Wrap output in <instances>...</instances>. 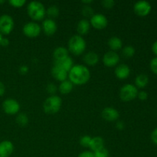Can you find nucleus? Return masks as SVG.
I'll return each instance as SVG.
<instances>
[{"label":"nucleus","mask_w":157,"mask_h":157,"mask_svg":"<svg viewBox=\"0 0 157 157\" xmlns=\"http://www.w3.org/2000/svg\"><path fill=\"white\" fill-rule=\"evenodd\" d=\"M81 12H82V15L86 18V19H87V18H90L94 15V11L93 8L90 6H83Z\"/></svg>","instance_id":"nucleus-28"},{"label":"nucleus","mask_w":157,"mask_h":157,"mask_svg":"<svg viewBox=\"0 0 157 157\" xmlns=\"http://www.w3.org/2000/svg\"><path fill=\"white\" fill-rule=\"evenodd\" d=\"M69 81L73 84L82 85L90 80V71L84 64H75L68 72Z\"/></svg>","instance_id":"nucleus-1"},{"label":"nucleus","mask_w":157,"mask_h":157,"mask_svg":"<svg viewBox=\"0 0 157 157\" xmlns=\"http://www.w3.org/2000/svg\"><path fill=\"white\" fill-rule=\"evenodd\" d=\"M91 138V136H88V135H84V136H81V139H80V144H81L83 147L89 148Z\"/></svg>","instance_id":"nucleus-29"},{"label":"nucleus","mask_w":157,"mask_h":157,"mask_svg":"<svg viewBox=\"0 0 157 157\" xmlns=\"http://www.w3.org/2000/svg\"><path fill=\"white\" fill-rule=\"evenodd\" d=\"M120 61V56L117 52L108 51L103 56V62L107 67H112L116 66Z\"/></svg>","instance_id":"nucleus-11"},{"label":"nucleus","mask_w":157,"mask_h":157,"mask_svg":"<svg viewBox=\"0 0 157 157\" xmlns=\"http://www.w3.org/2000/svg\"><path fill=\"white\" fill-rule=\"evenodd\" d=\"M152 51H153L155 55H157V41H155L153 45H152Z\"/></svg>","instance_id":"nucleus-42"},{"label":"nucleus","mask_w":157,"mask_h":157,"mask_svg":"<svg viewBox=\"0 0 157 157\" xmlns=\"http://www.w3.org/2000/svg\"><path fill=\"white\" fill-rule=\"evenodd\" d=\"M90 25L96 29H104L108 25V19L104 15L101 13H94L90 18Z\"/></svg>","instance_id":"nucleus-10"},{"label":"nucleus","mask_w":157,"mask_h":157,"mask_svg":"<svg viewBox=\"0 0 157 157\" xmlns=\"http://www.w3.org/2000/svg\"><path fill=\"white\" fill-rule=\"evenodd\" d=\"M137 98H139L140 101H146L148 98V94L145 91V90H141V91L138 92Z\"/></svg>","instance_id":"nucleus-35"},{"label":"nucleus","mask_w":157,"mask_h":157,"mask_svg":"<svg viewBox=\"0 0 157 157\" xmlns=\"http://www.w3.org/2000/svg\"><path fill=\"white\" fill-rule=\"evenodd\" d=\"M22 32L28 38H34L38 37L41 32V27L35 21H29L22 28Z\"/></svg>","instance_id":"nucleus-7"},{"label":"nucleus","mask_w":157,"mask_h":157,"mask_svg":"<svg viewBox=\"0 0 157 157\" xmlns=\"http://www.w3.org/2000/svg\"><path fill=\"white\" fill-rule=\"evenodd\" d=\"M138 88L132 84H126L120 90V98L123 101H131L137 97Z\"/></svg>","instance_id":"nucleus-5"},{"label":"nucleus","mask_w":157,"mask_h":157,"mask_svg":"<svg viewBox=\"0 0 157 157\" xmlns=\"http://www.w3.org/2000/svg\"><path fill=\"white\" fill-rule=\"evenodd\" d=\"M54 64L60 66V67H62L63 69H64L66 71L69 72V71H70L71 69V67L74 66V61L73 59H72L70 56H68L67 57V58H64V59L61 60V61H55Z\"/></svg>","instance_id":"nucleus-22"},{"label":"nucleus","mask_w":157,"mask_h":157,"mask_svg":"<svg viewBox=\"0 0 157 157\" xmlns=\"http://www.w3.org/2000/svg\"><path fill=\"white\" fill-rule=\"evenodd\" d=\"M27 12L31 18L34 21L44 19L46 15V9L44 4L38 1H32L28 4Z\"/></svg>","instance_id":"nucleus-2"},{"label":"nucleus","mask_w":157,"mask_h":157,"mask_svg":"<svg viewBox=\"0 0 157 157\" xmlns=\"http://www.w3.org/2000/svg\"><path fill=\"white\" fill-rule=\"evenodd\" d=\"M14 151V145L11 141L3 140L0 143V157H9Z\"/></svg>","instance_id":"nucleus-15"},{"label":"nucleus","mask_w":157,"mask_h":157,"mask_svg":"<svg viewBox=\"0 0 157 157\" xmlns=\"http://www.w3.org/2000/svg\"><path fill=\"white\" fill-rule=\"evenodd\" d=\"M52 75L57 81H59L61 82V81L67 80V78L68 77V72L66 71L64 69H63L60 66L54 64L53 67H52Z\"/></svg>","instance_id":"nucleus-14"},{"label":"nucleus","mask_w":157,"mask_h":157,"mask_svg":"<svg viewBox=\"0 0 157 157\" xmlns=\"http://www.w3.org/2000/svg\"><path fill=\"white\" fill-rule=\"evenodd\" d=\"M2 109L5 113L7 114H16L20 110V104L16 100L13 99V98H8L3 101Z\"/></svg>","instance_id":"nucleus-8"},{"label":"nucleus","mask_w":157,"mask_h":157,"mask_svg":"<svg viewBox=\"0 0 157 157\" xmlns=\"http://www.w3.org/2000/svg\"><path fill=\"white\" fill-rule=\"evenodd\" d=\"M83 60L87 64L90 66H94L97 64L99 61V56L94 52H88L83 57Z\"/></svg>","instance_id":"nucleus-20"},{"label":"nucleus","mask_w":157,"mask_h":157,"mask_svg":"<svg viewBox=\"0 0 157 157\" xmlns=\"http://www.w3.org/2000/svg\"><path fill=\"white\" fill-rule=\"evenodd\" d=\"M9 3L15 8H21L26 3L25 0H9Z\"/></svg>","instance_id":"nucleus-31"},{"label":"nucleus","mask_w":157,"mask_h":157,"mask_svg":"<svg viewBox=\"0 0 157 157\" xmlns=\"http://www.w3.org/2000/svg\"><path fill=\"white\" fill-rule=\"evenodd\" d=\"M101 117L106 121L113 122L117 121L120 117V113L116 108L112 107H105L101 112Z\"/></svg>","instance_id":"nucleus-12"},{"label":"nucleus","mask_w":157,"mask_h":157,"mask_svg":"<svg viewBox=\"0 0 157 157\" xmlns=\"http://www.w3.org/2000/svg\"><path fill=\"white\" fill-rule=\"evenodd\" d=\"M107 44H108L109 48H110V51L117 52V51L122 48L123 41L119 37L113 36L109 38L108 41H107Z\"/></svg>","instance_id":"nucleus-21"},{"label":"nucleus","mask_w":157,"mask_h":157,"mask_svg":"<svg viewBox=\"0 0 157 157\" xmlns=\"http://www.w3.org/2000/svg\"><path fill=\"white\" fill-rule=\"evenodd\" d=\"M78 157H94V153L92 151H89V150H86V151H83L78 155Z\"/></svg>","instance_id":"nucleus-36"},{"label":"nucleus","mask_w":157,"mask_h":157,"mask_svg":"<svg viewBox=\"0 0 157 157\" xmlns=\"http://www.w3.org/2000/svg\"><path fill=\"white\" fill-rule=\"evenodd\" d=\"M15 25L13 18L8 14L0 16V33L2 35H9L12 32Z\"/></svg>","instance_id":"nucleus-6"},{"label":"nucleus","mask_w":157,"mask_h":157,"mask_svg":"<svg viewBox=\"0 0 157 157\" xmlns=\"http://www.w3.org/2000/svg\"><path fill=\"white\" fill-rule=\"evenodd\" d=\"M9 44V40L7 38H2L1 40V43H0V45L2 46H4V47H6Z\"/></svg>","instance_id":"nucleus-40"},{"label":"nucleus","mask_w":157,"mask_h":157,"mask_svg":"<svg viewBox=\"0 0 157 157\" xmlns=\"http://www.w3.org/2000/svg\"><path fill=\"white\" fill-rule=\"evenodd\" d=\"M115 75L117 78L121 80L126 79L130 75V68L127 64H120L116 67L114 71Z\"/></svg>","instance_id":"nucleus-16"},{"label":"nucleus","mask_w":157,"mask_h":157,"mask_svg":"<svg viewBox=\"0 0 157 157\" xmlns=\"http://www.w3.org/2000/svg\"><path fill=\"white\" fill-rule=\"evenodd\" d=\"M150 137H151V140L153 141V144H156L157 145V127L153 130V132L151 133Z\"/></svg>","instance_id":"nucleus-37"},{"label":"nucleus","mask_w":157,"mask_h":157,"mask_svg":"<svg viewBox=\"0 0 157 157\" xmlns=\"http://www.w3.org/2000/svg\"><path fill=\"white\" fill-rule=\"evenodd\" d=\"M149 83V78L145 74H140L135 79V86L137 88H144Z\"/></svg>","instance_id":"nucleus-24"},{"label":"nucleus","mask_w":157,"mask_h":157,"mask_svg":"<svg viewBox=\"0 0 157 157\" xmlns=\"http://www.w3.org/2000/svg\"><path fill=\"white\" fill-rule=\"evenodd\" d=\"M62 105V100L58 95H51L43 103V109L44 112L49 114L58 113Z\"/></svg>","instance_id":"nucleus-4"},{"label":"nucleus","mask_w":157,"mask_h":157,"mask_svg":"<svg viewBox=\"0 0 157 157\" xmlns=\"http://www.w3.org/2000/svg\"><path fill=\"white\" fill-rule=\"evenodd\" d=\"M101 4L106 9H111L114 6L115 1H113V0H103L101 2Z\"/></svg>","instance_id":"nucleus-34"},{"label":"nucleus","mask_w":157,"mask_h":157,"mask_svg":"<svg viewBox=\"0 0 157 157\" xmlns=\"http://www.w3.org/2000/svg\"><path fill=\"white\" fill-rule=\"evenodd\" d=\"M29 67L27 65H21L19 67V72L21 74V75H25L29 72Z\"/></svg>","instance_id":"nucleus-38"},{"label":"nucleus","mask_w":157,"mask_h":157,"mask_svg":"<svg viewBox=\"0 0 157 157\" xmlns=\"http://www.w3.org/2000/svg\"><path fill=\"white\" fill-rule=\"evenodd\" d=\"M104 147V140L101 136H94L91 138L89 148L92 152H96Z\"/></svg>","instance_id":"nucleus-19"},{"label":"nucleus","mask_w":157,"mask_h":157,"mask_svg":"<svg viewBox=\"0 0 157 157\" xmlns=\"http://www.w3.org/2000/svg\"><path fill=\"white\" fill-rule=\"evenodd\" d=\"M29 117L26 113H20L17 115L16 118H15V121H16L17 124H18L21 127H25L29 123Z\"/></svg>","instance_id":"nucleus-26"},{"label":"nucleus","mask_w":157,"mask_h":157,"mask_svg":"<svg viewBox=\"0 0 157 157\" xmlns=\"http://www.w3.org/2000/svg\"><path fill=\"white\" fill-rule=\"evenodd\" d=\"M2 38V35L1 33H0V43H1V40Z\"/></svg>","instance_id":"nucleus-45"},{"label":"nucleus","mask_w":157,"mask_h":157,"mask_svg":"<svg viewBox=\"0 0 157 157\" xmlns=\"http://www.w3.org/2000/svg\"><path fill=\"white\" fill-rule=\"evenodd\" d=\"M135 52H136V50H135V48L133 46L127 45V46H125L124 48H123L122 55L124 58H132V57L134 55Z\"/></svg>","instance_id":"nucleus-27"},{"label":"nucleus","mask_w":157,"mask_h":157,"mask_svg":"<svg viewBox=\"0 0 157 157\" xmlns=\"http://www.w3.org/2000/svg\"><path fill=\"white\" fill-rule=\"evenodd\" d=\"M73 88L74 84L69 80H65L64 81H61V84L58 86V90L62 94H69L73 90Z\"/></svg>","instance_id":"nucleus-23"},{"label":"nucleus","mask_w":157,"mask_h":157,"mask_svg":"<svg viewBox=\"0 0 157 157\" xmlns=\"http://www.w3.org/2000/svg\"><path fill=\"white\" fill-rule=\"evenodd\" d=\"M116 127L119 130H124V127H125V124H124V121H117V122L116 123Z\"/></svg>","instance_id":"nucleus-39"},{"label":"nucleus","mask_w":157,"mask_h":157,"mask_svg":"<svg viewBox=\"0 0 157 157\" xmlns=\"http://www.w3.org/2000/svg\"><path fill=\"white\" fill-rule=\"evenodd\" d=\"M6 91V87H5V84H3L2 81H0V96H2L5 94Z\"/></svg>","instance_id":"nucleus-41"},{"label":"nucleus","mask_w":157,"mask_h":157,"mask_svg":"<svg viewBox=\"0 0 157 157\" xmlns=\"http://www.w3.org/2000/svg\"><path fill=\"white\" fill-rule=\"evenodd\" d=\"M59 8L57 6H55V5H52V6H50L46 9V15H48V18L54 19V18H57L59 15Z\"/></svg>","instance_id":"nucleus-25"},{"label":"nucleus","mask_w":157,"mask_h":157,"mask_svg":"<svg viewBox=\"0 0 157 157\" xmlns=\"http://www.w3.org/2000/svg\"><path fill=\"white\" fill-rule=\"evenodd\" d=\"M68 52L75 55H82L86 50L87 43L81 35H75L70 38L68 41Z\"/></svg>","instance_id":"nucleus-3"},{"label":"nucleus","mask_w":157,"mask_h":157,"mask_svg":"<svg viewBox=\"0 0 157 157\" xmlns=\"http://www.w3.org/2000/svg\"><path fill=\"white\" fill-rule=\"evenodd\" d=\"M93 2V0H83L82 3H84V6H89V4H91Z\"/></svg>","instance_id":"nucleus-43"},{"label":"nucleus","mask_w":157,"mask_h":157,"mask_svg":"<svg viewBox=\"0 0 157 157\" xmlns=\"http://www.w3.org/2000/svg\"><path fill=\"white\" fill-rule=\"evenodd\" d=\"M152 6L149 2L145 0L137 1L133 6V10L136 15L140 16H146L151 12Z\"/></svg>","instance_id":"nucleus-9"},{"label":"nucleus","mask_w":157,"mask_h":157,"mask_svg":"<svg viewBox=\"0 0 157 157\" xmlns=\"http://www.w3.org/2000/svg\"><path fill=\"white\" fill-rule=\"evenodd\" d=\"M5 3V0H0V4H3Z\"/></svg>","instance_id":"nucleus-44"},{"label":"nucleus","mask_w":157,"mask_h":157,"mask_svg":"<svg viewBox=\"0 0 157 157\" xmlns=\"http://www.w3.org/2000/svg\"><path fill=\"white\" fill-rule=\"evenodd\" d=\"M150 69H151L152 71L157 75V56L153 58V59L150 61Z\"/></svg>","instance_id":"nucleus-33"},{"label":"nucleus","mask_w":157,"mask_h":157,"mask_svg":"<svg viewBox=\"0 0 157 157\" xmlns=\"http://www.w3.org/2000/svg\"><path fill=\"white\" fill-rule=\"evenodd\" d=\"M46 90L49 94H51V95H55L58 88H57V86L54 83H49V84H48L47 87H46Z\"/></svg>","instance_id":"nucleus-32"},{"label":"nucleus","mask_w":157,"mask_h":157,"mask_svg":"<svg viewBox=\"0 0 157 157\" xmlns=\"http://www.w3.org/2000/svg\"><path fill=\"white\" fill-rule=\"evenodd\" d=\"M42 29L47 35H53L58 29L56 21L52 18H45L42 22Z\"/></svg>","instance_id":"nucleus-13"},{"label":"nucleus","mask_w":157,"mask_h":157,"mask_svg":"<svg viewBox=\"0 0 157 157\" xmlns=\"http://www.w3.org/2000/svg\"><path fill=\"white\" fill-rule=\"evenodd\" d=\"M90 23L89 20L83 18L78 21V25H77V31H78V33L79 35H86L90 31Z\"/></svg>","instance_id":"nucleus-18"},{"label":"nucleus","mask_w":157,"mask_h":157,"mask_svg":"<svg viewBox=\"0 0 157 157\" xmlns=\"http://www.w3.org/2000/svg\"><path fill=\"white\" fill-rule=\"evenodd\" d=\"M69 52L68 49L66 48L64 46H59V47H57L54 50L53 52V57L55 61H61V60L64 59V58L68 57Z\"/></svg>","instance_id":"nucleus-17"},{"label":"nucleus","mask_w":157,"mask_h":157,"mask_svg":"<svg viewBox=\"0 0 157 157\" xmlns=\"http://www.w3.org/2000/svg\"><path fill=\"white\" fill-rule=\"evenodd\" d=\"M94 157H109L110 154H109V151L104 147V148L101 149V150H98L96 152H93Z\"/></svg>","instance_id":"nucleus-30"}]
</instances>
